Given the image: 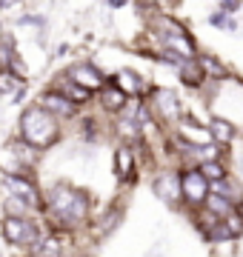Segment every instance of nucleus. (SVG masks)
<instances>
[{
    "label": "nucleus",
    "instance_id": "nucleus-16",
    "mask_svg": "<svg viewBox=\"0 0 243 257\" xmlns=\"http://www.w3.org/2000/svg\"><path fill=\"white\" fill-rule=\"evenodd\" d=\"M20 92H23L20 77L15 72H9V69H3L0 72V94H15V97H20Z\"/></svg>",
    "mask_w": 243,
    "mask_h": 257
},
{
    "label": "nucleus",
    "instance_id": "nucleus-10",
    "mask_svg": "<svg viewBox=\"0 0 243 257\" xmlns=\"http://www.w3.org/2000/svg\"><path fill=\"white\" fill-rule=\"evenodd\" d=\"M114 86L120 89V94L126 97V94H141L143 92V80H141V74H135L129 72V69H123V72H117V77H114Z\"/></svg>",
    "mask_w": 243,
    "mask_h": 257
},
{
    "label": "nucleus",
    "instance_id": "nucleus-19",
    "mask_svg": "<svg viewBox=\"0 0 243 257\" xmlns=\"http://www.w3.org/2000/svg\"><path fill=\"white\" fill-rule=\"evenodd\" d=\"M197 172H200V175H203V180H206V183H209V180H223V177H226L223 166L217 163V160H206V163L200 166V169H197Z\"/></svg>",
    "mask_w": 243,
    "mask_h": 257
},
{
    "label": "nucleus",
    "instance_id": "nucleus-3",
    "mask_svg": "<svg viewBox=\"0 0 243 257\" xmlns=\"http://www.w3.org/2000/svg\"><path fill=\"white\" fill-rule=\"evenodd\" d=\"M155 32H158V37L163 40L166 52L178 55L180 60H192V55H195V46H192V40H189L186 29L180 26L178 20L158 18V20H155Z\"/></svg>",
    "mask_w": 243,
    "mask_h": 257
},
{
    "label": "nucleus",
    "instance_id": "nucleus-21",
    "mask_svg": "<svg viewBox=\"0 0 243 257\" xmlns=\"http://www.w3.org/2000/svg\"><path fill=\"white\" fill-rule=\"evenodd\" d=\"M197 66H200V69H206V72H212L215 77H220V74H223V66H217L215 57H200V60H197Z\"/></svg>",
    "mask_w": 243,
    "mask_h": 257
},
{
    "label": "nucleus",
    "instance_id": "nucleus-24",
    "mask_svg": "<svg viewBox=\"0 0 243 257\" xmlns=\"http://www.w3.org/2000/svg\"><path fill=\"white\" fill-rule=\"evenodd\" d=\"M6 6H9V3H3V0H0V9H6Z\"/></svg>",
    "mask_w": 243,
    "mask_h": 257
},
{
    "label": "nucleus",
    "instance_id": "nucleus-2",
    "mask_svg": "<svg viewBox=\"0 0 243 257\" xmlns=\"http://www.w3.org/2000/svg\"><path fill=\"white\" fill-rule=\"evenodd\" d=\"M20 132H23L26 146H32V149H46L57 140L55 117L46 114L40 106H32V109L23 111V117H20Z\"/></svg>",
    "mask_w": 243,
    "mask_h": 257
},
{
    "label": "nucleus",
    "instance_id": "nucleus-12",
    "mask_svg": "<svg viewBox=\"0 0 243 257\" xmlns=\"http://www.w3.org/2000/svg\"><path fill=\"white\" fill-rule=\"evenodd\" d=\"M132 169H135V152L129 146H120L114 152V175L120 177V180H129Z\"/></svg>",
    "mask_w": 243,
    "mask_h": 257
},
{
    "label": "nucleus",
    "instance_id": "nucleus-14",
    "mask_svg": "<svg viewBox=\"0 0 243 257\" xmlns=\"http://www.w3.org/2000/svg\"><path fill=\"white\" fill-rule=\"evenodd\" d=\"M206 206H209V214H215V217H229L234 211V203L220 197V194H209L206 197Z\"/></svg>",
    "mask_w": 243,
    "mask_h": 257
},
{
    "label": "nucleus",
    "instance_id": "nucleus-11",
    "mask_svg": "<svg viewBox=\"0 0 243 257\" xmlns=\"http://www.w3.org/2000/svg\"><path fill=\"white\" fill-rule=\"evenodd\" d=\"M152 103H155V109L163 117H172L178 111V97H175V92H169V89H155L152 92Z\"/></svg>",
    "mask_w": 243,
    "mask_h": 257
},
{
    "label": "nucleus",
    "instance_id": "nucleus-22",
    "mask_svg": "<svg viewBox=\"0 0 243 257\" xmlns=\"http://www.w3.org/2000/svg\"><path fill=\"white\" fill-rule=\"evenodd\" d=\"M212 26H226V29H234V23L229 18H226L223 12H217V15H212Z\"/></svg>",
    "mask_w": 243,
    "mask_h": 257
},
{
    "label": "nucleus",
    "instance_id": "nucleus-1",
    "mask_svg": "<svg viewBox=\"0 0 243 257\" xmlns=\"http://www.w3.org/2000/svg\"><path fill=\"white\" fill-rule=\"evenodd\" d=\"M46 209L52 214V220L57 226H77V223L86 220L89 214V194L83 189H75V186H52L46 194Z\"/></svg>",
    "mask_w": 243,
    "mask_h": 257
},
{
    "label": "nucleus",
    "instance_id": "nucleus-6",
    "mask_svg": "<svg viewBox=\"0 0 243 257\" xmlns=\"http://www.w3.org/2000/svg\"><path fill=\"white\" fill-rule=\"evenodd\" d=\"M6 189L12 192V200H18L20 206H26V209H35V206H40L38 189H35V183H32V180H26V177L9 175V177H6Z\"/></svg>",
    "mask_w": 243,
    "mask_h": 257
},
{
    "label": "nucleus",
    "instance_id": "nucleus-9",
    "mask_svg": "<svg viewBox=\"0 0 243 257\" xmlns=\"http://www.w3.org/2000/svg\"><path fill=\"white\" fill-rule=\"evenodd\" d=\"M40 109L46 111V114H52V117H72L75 114V106L66 100V97H60L57 92H46L43 94V100H40Z\"/></svg>",
    "mask_w": 243,
    "mask_h": 257
},
{
    "label": "nucleus",
    "instance_id": "nucleus-17",
    "mask_svg": "<svg viewBox=\"0 0 243 257\" xmlns=\"http://www.w3.org/2000/svg\"><path fill=\"white\" fill-rule=\"evenodd\" d=\"M180 80L186 83V86H197V83L203 80V69L197 66V60H183L180 63Z\"/></svg>",
    "mask_w": 243,
    "mask_h": 257
},
{
    "label": "nucleus",
    "instance_id": "nucleus-18",
    "mask_svg": "<svg viewBox=\"0 0 243 257\" xmlns=\"http://www.w3.org/2000/svg\"><path fill=\"white\" fill-rule=\"evenodd\" d=\"M212 135H215L220 143H229V140L234 138V126L232 123H226V120H220V117H215L212 120Z\"/></svg>",
    "mask_w": 243,
    "mask_h": 257
},
{
    "label": "nucleus",
    "instance_id": "nucleus-5",
    "mask_svg": "<svg viewBox=\"0 0 243 257\" xmlns=\"http://www.w3.org/2000/svg\"><path fill=\"white\" fill-rule=\"evenodd\" d=\"M180 194H183L189 203H197V206L206 203V197H209V183L203 180V175H200L197 169L180 175Z\"/></svg>",
    "mask_w": 243,
    "mask_h": 257
},
{
    "label": "nucleus",
    "instance_id": "nucleus-15",
    "mask_svg": "<svg viewBox=\"0 0 243 257\" xmlns=\"http://www.w3.org/2000/svg\"><path fill=\"white\" fill-rule=\"evenodd\" d=\"M103 106L112 109V111H117V109L126 106V97L120 94V89H117L114 83H103Z\"/></svg>",
    "mask_w": 243,
    "mask_h": 257
},
{
    "label": "nucleus",
    "instance_id": "nucleus-7",
    "mask_svg": "<svg viewBox=\"0 0 243 257\" xmlns=\"http://www.w3.org/2000/svg\"><path fill=\"white\" fill-rule=\"evenodd\" d=\"M66 77L75 83V86H80L83 92H92V89H103V74L97 72V69H94L92 63H77V66H72Z\"/></svg>",
    "mask_w": 243,
    "mask_h": 257
},
{
    "label": "nucleus",
    "instance_id": "nucleus-20",
    "mask_svg": "<svg viewBox=\"0 0 243 257\" xmlns=\"http://www.w3.org/2000/svg\"><path fill=\"white\" fill-rule=\"evenodd\" d=\"M38 257H60V243H57V240H46V243L40 246Z\"/></svg>",
    "mask_w": 243,
    "mask_h": 257
},
{
    "label": "nucleus",
    "instance_id": "nucleus-13",
    "mask_svg": "<svg viewBox=\"0 0 243 257\" xmlns=\"http://www.w3.org/2000/svg\"><path fill=\"white\" fill-rule=\"evenodd\" d=\"M57 94L66 97L72 106H75V103H86V100H89V92H83L80 86H75L69 77H60V80H57Z\"/></svg>",
    "mask_w": 243,
    "mask_h": 257
},
{
    "label": "nucleus",
    "instance_id": "nucleus-23",
    "mask_svg": "<svg viewBox=\"0 0 243 257\" xmlns=\"http://www.w3.org/2000/svg\"><path fill=\"white\" fill-rule=\"evenodd\" d=\"M223 9H226V12H237L240 6H237V3H223Z\"/></svg>",
    "mask_w": 243,
    "mask_h": 257
},
{
    "label": "nucleus",
    "instance_id": "nucleus-8",
    "mask_svg": "<svg viewBox=\"0 0 243 257\" xmlns=\"http://www.w3.org/2000/svg\"><path fill=\"white\" fill-rule=\"evenodd\" d=\"M152 192L158 194L163 203H178V197H180V177L175 175V172H163V175L155 177Z\"/></svg>",
    "mask_w": 243,
    "mask_h": 257
},
{
    "label": "nucleus",
    "instance_id": "nucleus-4",
    "mask_svg": "<svg viewBox=\"0 0 243 257\" xmlns=\"http://www.w3.org/2000/svg\"><path fill=\"white\" fill-rule=\"evenodd\" d=\"M3 234L12 246H38L40 243V226L29 217H6Z\"/></svg>",
    "mask_w": 243,
    "mask_h": 257
}]
</instances>
